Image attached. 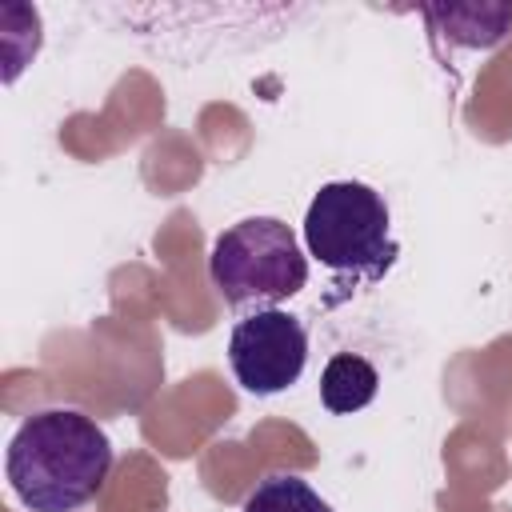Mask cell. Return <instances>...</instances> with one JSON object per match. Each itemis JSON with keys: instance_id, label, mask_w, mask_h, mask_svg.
<instances>
[{"instance_id": "2", "label": "cell", "mask_w": 512, "mask_h": 512, "mask_svg": "<svg viewBox=\"0 0 512 512\" xmlns=\"http://www.w3.org/2000/svg\"><path fill=\"white\" fill-rule=\"evenodd\" d=\"M304 244L324 268L348 272L364 284L384 280L400 256L384 196L360 180L320 184L304 216Z\"/></svg>"}, {"instance_id": "3", "label": "cell", "mask_w": 512, "mask_h": 512, "mask_svg": "<svg viewBox=\"0 0 512 512\" xmlns=\"http://www.w3.org/2000/svg\"><path fill=\"white\" fill-rule=\"evenodd\" d=\"M208 276L228 308H276L308 284V256L284 220L248 216L212 240Z\"/></svg>"}, {"instance_id": "7", "label": "cell", "mask_w": 512, "mask_h": 512, "mask_svg": "<svg viewBox=\"0 0 512 512\" xmlns=\"http://www.w3.org/2000/svg\"><path fill=\"white\" fill-rule=\"evenodd\" d=\"M244 512H332V504L304 476L276 472V476H264L248 492Z\"/></svg>"}, {"instance_id": "4", "label": "cell", "mask_w": 512, "mask_h": 512, "mask_svg": "<svg viewBox=\"0 0 512 512\" xmlns=\"http://www.w3.org/2000/svg\"><path fill=\"white\" fill-rule=\"evenodd\" d=\"M308 364V332L300 316L284 308H256L232 324L228 368L252 396H276L300 380Z\"/></svg>"}, {"instance_id": "1", "label": "cell", "mask_w": 512, "mask_h": 512, "mask_svg": "<svg viewBox=\"0 0 512 512\" xmlns=\"http://www.w3.org/2000/svg\"><path fill=\"white\" fill-rule=\"evenodd\" d=\"M112 472L108 432L76 408L32 412L8 440L4 476L32 512H76Z\"/></svg>"}, {"instance_id": "6", "label": "cell", "mask_w": 512, "mask_h": 512, "mask_svg": "<svg viewBox=\"0 0 512 512\" xmlns=\"http://www.w3.org/2000/svg\"><path fill=\"white\" fill-rule=\"evenodd\" d=\"M376 392H380V372L356 352H336L320 372V400L332 416H352L368 408Z\"/></svg>"}, {"instance_id": "5", "label": "cell", "mask_w": 512, "mask_h": 512, "mask_svg": "<svg viewBox=\"0 0 512 512\" xmlns=\"http://www.w3.org/2000/svg\"><path fill=\"white\" fill-rule=\"evenodd\" d=\"M432 44L452 52H492L512 32V0H472V4H420Z\"/></svg>"}]
</instances>
